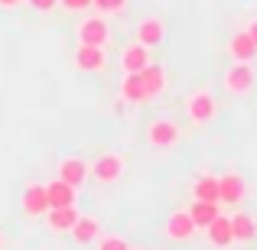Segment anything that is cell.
Returning a JSON list of instances; mask_svg holds the SVG:
<instances>
[{
	"label": "cell",
	"instance_id": "obj_28",
	"mask_svg": "<svg viewBox=\"0 0 257 250\" xmlns=\"http://www.w3.org/2000/svg\"><path fill=\"white\" fill-rule=\"evenodd\" d=\"M17 4H23V0H0V7H17Z\"/></svg>",
	"mask_w": 257,
	"mask_h": 250
},
{
	"label": "cell",
	"instance_id": "obj_21",
	"mask_svg": "<svg viewBox=\"0 0 257 250\" xmlns=\"http://www.w3.org/2000/svg\"><path fill=\"white\" fill-rule=\"evenodd\" d=\"M192 198L195 201H218V175H199L192 182Z\"/></svg>",
	"mask_w": 257,
	"mask_h": 250
},
{
	"label": "cell",
	"instance_id": "obj_30",
	"mask_svg": "<svg viewBox=\"0 0 257 250\" xmlns=\"http://www.w3.org/2000/svg\"><path fill=\"white\" fill-rule=\"evenodd\" d=\"M131 250H137V247H131Z\"/></svg>",
	"mask_w": 257,
	"mask_h": 250
},
{
	"label": "cell",
	"instance_id": "obj_8",
	"mask_svg": "<svg viewBox=\"0 0 257 250\" xmlns=\"http://www.w3.org/2000/svg\"><path fill=\"white\" fill-rule=\"evenodd\" d=\"M20 205H23V214H26V218H43V214L49 211L46 182H30V185L23 188V198H20Z\"/></svg>",
	"mask_w": 257,
	"mask_h": 250
},
{
	"label": "cell",
	"instance_id": "obj_6",
	"mask_svg": "<svg viewBox=\"0 0 257 250\" xmlns=\"http://www.w3.org/2000/svg\"><path fill=\"white\" fill-rule=\"evenodd\" d=\"M163 39H166V23L160 17H140L137 20V26H134V43L153 49V46H160Z\"/></svg>",
	"mask_w": 257,
	"mask_h": 250
},
{
	"label": "cell",
	"instance_id": "obj_5",
	"mask_svg": "<svg viewBox=\"0 0 257 250\" xmlns=\"http://www.w3.org/2000/svg\"><path fill=\"white\" fill-rule=\"evenodd\" d=\"M257 85V75H254V65L251 62H234L231 69L225 72V91L228 94H238V98H244V94H251Z\"/></svg>",
	"mask_w": 257,
	"mask_h": 250
},
{
	"label": "cell",
	"instance_id": "obj_16",
	"mask_svg": "<svg viewBox=\"0 0 257 250\" xmlns=\"http://www.w3.org/2000/svg\"><path fill=\"white\" fill-rule=\"evenodd\" d=\"M46 198H49V208H65V205H75L78 192L65 179H52L46 182Z\"/></svg>",
	"mask_w": 257,
	"mask_h": 250
},
{
	"label": "cell",
	"instance_id": "obj_10",
	"mask_svg": "<svg viewBox=\"0 0 257 250\" xmlns=\"http://www.w3.org/2000/svg\"><path fill=\"white\" fill-rule=\"evenodd\" d=\"M247 195V182L238 172H225L218 175V201L221 205H241Z\"/></svg>",
	"mask_w": 257,
	"mask_h": 250
},
{
	"label": "cell",
	"instance_id": "obj_7",
	"mask_svg": "<svg viewBox=\"0 0 257 250\" xmlns=\"http://www.w3.org/2000/svg\"><path fill=\"white\" fill-rule=\"evenodd\" d=\"M195 221H192V214H189V208H179V211H173L170 218H166V227H163V234L170 240H179V244H186V240H192L195 237Z\"/></svg>",
	"mask_w": 257,
	"mask_h": 250
},
{
	"label": "cell",
	"instance_id": "obj_27",
	"mask_svg": "<svg viewBox=\"0 0 257 250\" xmlns=\"http://www.w3.org/2000/svg\"><path fill=\"white\" fill-rule=\"evenodd\" d=\"M244 33H247V36H251V39H254V46H257V17H251V20H247V26H244Z\"/></svg>",
	"mask_w": 257,
	"mask_h": 250
},
{
	"label": "cell",
	"instance_id": "obj_22",
	"mask_svg": "<svg viewBox=\"0 0 257 250\" xmlns=\"http://www.w3.org/2000/svg\"><path fill=\"white\" fill-rule=\"evenodd\" d=\"M120 101H127V104H144L147 101L137 72H134V75H124V82H120Z\"/></svg>",
	"mask_w": 257,
	"mask_h": 250
},
{
	"label": "cell",
	"instance_id": "obj_4",
	"mask_svg": "<svg viewBox=\"0 0 257 250\" xmlns=\"http://www.w3.org/2000/svg\"><path fill=\"white\" fill-rule=\"evenodd\" d=\"M147 143L153 150H170V146L179 143V124L170 117H157L147 124Z\"/></svg>",
	"mask_w": 257,
	"mask_h": 250
},
{
	"label": "cell",
	"instance_id": "obj_17",
	"mask_svg": "<svg viewBox=\"0 0 257 250\" xmlns=\"http://www.w3.org/2000/svg\"><path fill=\"white\" fill-rule=\"evenodd\" d=\"M72 240L75 244H94L98 240V234H101V224H98V218L94 214H78V221L72 224Z\"/></svg>",
	"mask_w": 257,
	"mask_h": 250
},
{
	"label": "cell",
	"instance_id": "obj_29",
	"mask_svg": "<svg viewBox=\"0 0 257 250\" xmlns=\"http://www.w3.org/2000/svg\"><path fill=\"white\" fill-rule=\"evenodd\" d=\"M0 250H4V234H0Z\"/></svg>",
	"mask_w": 257,
	"mask_h": 250
},
{
	"label": "cell",
	"instance_id": "obj_19",
	"mask_svg": "<svg viewBox=\"0 0 257 250\" xmlns=\"http://www.w3.org/2000/svg\"><path fill=\"white\" fill-rule=\"evenodd\" d=\"M228 218H231L234 240H241V244H251V240H257V221L247 211H234V214H228Z\"/></svg>",
	"mask_w": 257,
	"mask_h": 250
},
{
	"label": "cell",
	"instance_id": "obj_23",
	"mask_svg": "<svg viewBox=\"0 0 257 250\" xmlns=\"http://www.w3.org/2000/svg\"><path fill=\"white\" fill-rule=\"evenodd\" d=\"M131 0H91V10L101 17H114V13H124Z\"/></svg>",
	"mask_w": 257,
	"mask_h": 250
},
{
	"label": "cell",
	"instance_id": "obj_18",
	"mask_svg": "<svg viewBox=\"0 0 257 250\" xmlns=\"http://www.w3.org/2000/svg\"><path fill=\"white\" fill-rule=\"evenodd\" d=\"M228 56H231L234 62H251V59L257 56V46H254V39L247 36L244 30H241V33H234V36L228 39Z\"/></svg>",
	"mask_w": 257,
	"mask_h": 250
},
{
	"label": "cell",
	"instance_id": "obj_12",
	"mask_svg": "<svg viewBox=\"0 0 257 250\" xmlns=\"http://www.w3.org/2000/svg\"><path fill=\"white\" fill-rule=\"evenodd\" d=\"M72 65H75L78 72H101L107 65V56L101 46H82L78 43L75 56H72Z\"/></svg>",
	"mask_w": 257,
	"mask_h": 250
},
{
	"label": "cell",
	"instance_id": "obj_3",
	"mask_svg": "<svg viewBox=\"0 0 257 250\" xmlns=\"http://www.w3.org/2000/svg\"><path fill=\"white\" fill-rule=\"evenodd\" d=\"M124 172H127V156L117 153V150H104L91 163V175H94V182H101V185H114V182H120Z\"/></svg>",
	"mask_w": 257,
	"mask_h": 250
},
{
	"label": "cell",
	"instance_id": "obj_14",
	"mask_svg": "<svg viewBox=\"0 0 257 250\" xmlns=\"http://www.w3.org/2000/svg\"><path fill=\"white\" fill-rule=\"evenodd\" d=\"M205 237L208 244H212L215 250H228L234 244V231H231V218L228 214H218V218L212 221V224L205 227Z\"/></svg>",
	"mask_w": 257,
	"mask_h": 250
},
{
	"label": "cell",
	"instance_id": "obj_11",
	"mask_svg": "<svg viewBox=\"0 0 257 250\" xmlns=\"http://www.w3.org/2000/svg\"><path fill=\"white\" fill-rule=\"evenodd\" d=\"M117 62H120V72H124V75H134V72H144L153 59H150V49H147V46L127 43L124 49H120V59H117Z\"/></svg>",
	"mask_w": 257,
	"mask_h": 250
},
{
	"label": "cell",
	"instance_id": "obj_20",
	"mask_svg": "<svg viewBox=\"0 0 257 250\" xmlns=\"http://www.w3.org/2000/svg\"><path fill=\"white\" fill-rule=\"evenodd\" d=\"M221 201H192L189 205V214H192V221H195V227H208L215 218L221 214Z\"/></svg>",
	"mask_w": 257,
	"mask_h": 250
},
{
	"label": "cell",
	"instance_id": "obj_1",
	"mask_svg": "<svg viewBox=\"0 0 257 250\" xmlns=\"http://www.w3.org/2000/svg\"><path fill=\"white\" fill-rule=\"evenodd\" d=\"M215 114H218V101H215V94L208 91V88H195V91H189V98H186V117L192 120L195 127L212 124Z\"/></svg>",
	"mask_w": 257,
	"mask_h": 250
},
{
	"label": "cell",
	"instance_id": "obj_25",
	"mask_svg": "<svg viewBox=\"0 0 257 250\" xmlns=\"http://www.w3.org/2000/svg\"><path fill=\"white\" fill-rule=\"evenodd\" d=\"M59 4H62V10H69V13L91 10V0H59Z\"/></svg>",
	"mask_w": 257,
	"mask_h": 250
},
{
	"label": "cell",
	"instance_id": "obj_13",
	"mask_svg": "<svg viewBox=\"0 0 257 250\" xmlns=\"http://www.w3.org/2000/svg\"><path fill=\"white\" fill-rule=\"evenodd\" d=\"M78 208L75 205H65V208H49V211L43 214L46 218V227H49V234H69L72 224L78 221Z\"/></svg>",
	"mask_w": 257,
	"mask_h": 250
},
{
	"label": "cell",
	"instance_id": "obj_26",
	"mask_svg": "<svg viewBox=\"0 0 257 250\" xmlns=\"http://www.w3.org/2000/svg\"><path fill=\"white\" fill-rule=\"evenodd\" d=\"M30 7L39 10V13H46V10H56V0H30Z\"/></svg>",
	"mask_w": 257,
	"mask_h": 250
},
{
	"label": "cell",
	"instance_id": "obj_2",
	"mask_svg": "<svg viewBox=\"0 0 257 250\" xmlns=\"http://www.w3.org/2000/svg\"><path fill=\"white\" fill-rule=\"evenodd\" d=\"M75 36L82 46H101V49H107V43H111V23L101 13H88V17L78 20Z\"/></svg>",
	"mask_w": 257,
	"mask_h": 250
},
{
	"label": "cell",
	"instance_id": "obj_15",
	"mask_svg": "<svg viewBox=\"0 0 257 250\" xmlns=\"http://www.w3.org/2000/svg\"><path fill=\"white\" fill-rule=\"evenodd\" d=\"M137 75H140V85H144V94H147V101L160 98V94L166 91V69H163V65L150 62L144 72H137Z\"/></svg>",
	"mask_w": 257,
	"mask_h": 250
},
{
	"label": "cell",
	"instance_id": "obj_9",
	"mask_svg": "<svg viewBox=\"0 0 257 250\" xmlns=\"http://www.w3.org/2000/svg\"><path fill=\"white\" fill-rule=\"evenodd\" d=\"M59 179H65L69 185H75V188H82L88 179H91V163L82 156H65V159H59Z\"/></svg>",
	"mask_w": 257,
	"mask_h": 250
},
{
	"label": "cell",
	"instance_id": "obj_24",
	"mask_svg": "<svg viewBox=\"0 0 257 250\" xmlns=\"http://www.w3.org/2000/svg\"><path fill=\"white\" fill-rule=\"evenodd\" d=\"M94 247H98V250H131V244H127L120 234H98Z\"/></svg>",
	"mask_w": 257,
	"mask_h": 250
}]
</instances>
